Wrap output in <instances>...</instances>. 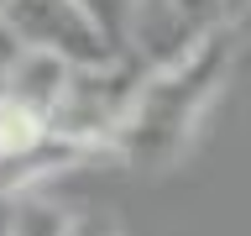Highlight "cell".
I'll return each mask as SVG.
<instances>
[{
    "label": "cell",
    "instance_id": "cell-1",
    "mask_svg": "<svg viewBox=\"0 0 251 236\" xmlns=\"http://www.w3.org/2000/svg\"><path fill=\"white\" fill-rule=\"evenodd\" d=\"M235 58H241V27H220L209 42H199L178 63L147 74V84H141L110 157L131 173L178 168L188 157V147H194V137H199L204 116L215 110V100L230 84Z\"/></svg>",
    "mask_w": 251,
    "mask_h": 236
},
{
    "label": "cell",
    "instance_id": "cell-2",
    "mask_svg": "<svg viewBox=\"0 0 251 236\" xmlns=\"http://www.w3.org/2000/svg\"><path fill=\"white\" fill-rule=\"evenodd\" d=\"M0 31L11 47L58 58L68 68H110L115 58H126L84 0H0Z\"/></svg>",
    "mask_w": 251,
    "mask_h": 236
},
{
    "label": "cell",
    "instance_id": "cell-3",
    "mask_svg": "<svg viewBox=\"0 0 251 236\" xmlns=\"http://www.w3.org/2000/svg\"><path fill=\"white\" fill-rule=\"evenodd\" d=\"M141 84H147V68L136 58H115L110 68H74L68 94L58 105V137L110 157V147H115L126 116H131V105L141 94Z\"/></svg>",
    "mask_w": 251,
    "mask_h": 236
},
{
    "label": "cell",
    "instance_id": "cell-4",
    "mask_svg": "<svg viewBox=\"0 0 251 236\" xmlns=\"http://www.w3.org/2000/svg\"><path fill=\"white\" fill-rule=\"evenodd\" d=\"M230 21V0H131L126 16V58H136L147 74L178 63L199 42H209Z\"/></svg>",
    "mask_w": 251,
    "mask_h": 236
},
{
    "label": "cell",
    "instance_id": "cell-5",
    "mask_svg": "<svg viewBox=\"0 0 251 236\" xmlns=\"http://www.w3.org/2000/svg\"><path fill=\"white\" fill-rule=\"evenodd\" d=\"M68 226H74V210L68 205H52L47 194H37V200L11 205L5 236H68Z\"/></svg>",
    "mask_w": 251,
    "mask_h": 236
},
{
    "label": "cell",
    "instance_id": "cell-6",
    "mask_svg": "<svg viewBox=\"0 0 251 236\" xmlns=\"http://www.w3.org/2000/svg\"><path fill=\"white\" fill-rule=\"evenodd\" d=\"M68 236H126V231H121V215H115V210H100V205H89V210H74V226H68Z\"/></svg>",
    "mask_w": 251,
    "mask_h": 236
},
{
    "label": "cell",
    "instance_id": "cell-7",
    "mask_svg": "<svg viewBox=\"0 0 251 236\" xmlns=\"http://www.w3.org/2000/svg\"><path fill=\"white\" fill-rule=\"evenodd\" d=\"M84 5H89V11L110 27V37H115V42H126V16H131V0H84ZM121 53H126V47H121Z\"/></svg>",
    "mask_w": 251,
    "mask_h": 236
}]
</instances>
